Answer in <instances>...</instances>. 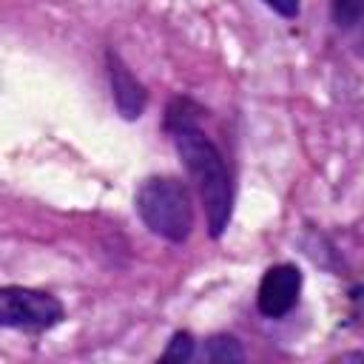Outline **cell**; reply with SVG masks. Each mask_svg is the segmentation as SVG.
<instances>
[{
    "mask_svg": "<svg viewBox=\"0 0 364 364\" xmlns=\"http://www.w3.org/2000/svg\"><path fill=\"white\" fill-rule=\"evenodd\" d=\"M108 80L119 114L125 119H136L145 111V88L117 54H108Z\"/></svg>",
    "mask_w": 364,
    "mask_h": 364,
    "instance_id": "5",
    "label": "cell"
},
{
    "mask_svg": "<svg viewBox=\"0 0 364 364\" xmlns=\"http://www.w3.org/2000/svg\"><path fill=\"white\" fill-rule=\"evenodd\" d=\"M173 142L176 151L191 173V179L196 182L199 199L205 205V216H208V228L213 236H219L228 228L230 219V176L225 168V159L219 154V148L210 142V136H205L196 125L191 122H179L173 128Z\"/></svg>",
    "mask_w": 364,
    "mask_h": 364,
    "instance_id": "1",
    "label": "cell"
},
{
    "mask_svg": "<svg viewBox=\"0 0 364 364\" xmlns=\"http://www.w3.org/2000/svg\"><path fill=\"white\" fill-rule=\"evenodd\" d=\"M136 213L151 228V233L168 242H185L193 228L188 188L171 176H154L142 182L136 191Z\"/></svg>",
    "mask_w": 364,
    "mask_h": 364,
    "instance_id": "2",
    "label": "cell"
},
{
    "mask_svg": "<svg viewBox=\"0 0 364 364\" xmlns=\"http://www.w3.org/2000/svg\"><path fill=\"white\" fill-rule=\"evenodd\" d=\"M333 17L344 28L355 26L364 17V0H333Z\"/></svg>",
    "mask_w": 364,
    "mask_h": 364,
    "instance_id": "7",
    "label": "cell"
},
{
    "mask_svg": "<svg viewBox=\"0 0 364 364\" xmlns=\"http://www.w3.org/2000/svg\"><path fill=\"white\" fill-rule=\"evenodd\" d=\"M301 290V273L293 264H276L264 273L259 284V310L270 318H279L293 310Z\"/></svg>",
    "mask_w": 364,
    "mask_h": 364,
    "instance_id": "4",
    "label": "cell"
},
{
    "mask_svg": "<svg viewBox=\"0 0 364 364\" xmlns=\"http://www.w3.org/2000/svg\"><path fill=\"white\" fill-rule=\"evenodd\" d=\"M208 358L216 361V364H230V361H242L245 353H242V347H239L236 338H230V336H213L208 341Z\"/></svg>",
    "mask_w": 364,
    "mask_h": 364,
    "instance_id": "6",
    "label": "cell"
},
{
    "mask_svg": "<svg viewBox=\"0 0 364 364\" xmlns=\"http://www.w3.org/2000/svg\"><path fill=\"white\" fill-rule=\"evenodd\" d=\"M63 318V304L40 290L3 287L0 290V324L17 330H46Z\"/></svg>",
    "mask_w": 364,
    "mask_h": 364,
    "instance_id": "3",
    "label": "cell"
},
{
    "mask_svg": "<svg viewBox=\"0 0 364 364\" xmlns=\"http://www.w3.org/2000/svg\"><path fill=\"white\" fill-rule=\"evenodd\" d=\"M191 353H193L191 336H188V333H176L173 341H171V347L165 350V361H188Z\"/></svg>",
    "mask_w": 364,
    "mask_h": 364,
    "instance_id": "8",
    "label": "cell"
},
{
    "mask_svg": "<svg viewBox=\"0 0 364 364\" xmlns=\"http://www.w3.org/2000/svg\"><path fill=\"white\" fill-rule=\"evenodd\" d=\"M273 11H279L282 17H296V11H299V0H264Z\"/></svg>",
    "mask_w": 364,
    "mask_h": 364,
    "instance_id": "9",
    "label": "cell"
}]
</instances>
